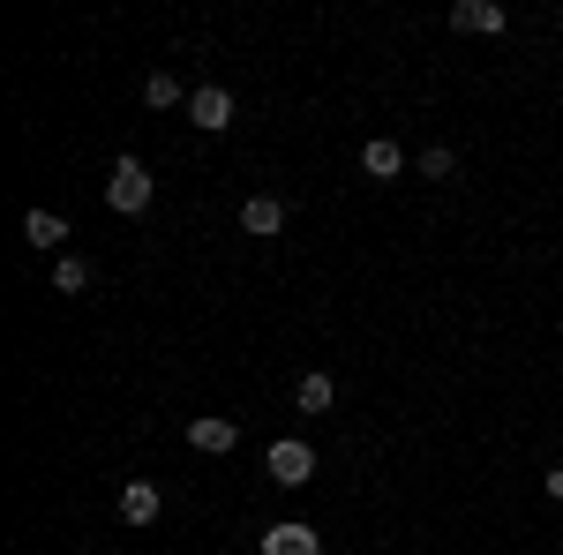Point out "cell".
I'll list each match as a JSON object with an SVG mask.
<instances>
[{
    "mask_svg": "<svg viewBox=\"0 0 563 555\" xmlns=\"http://www.w3.org/2000/svg\"><path fill=\"white\" fill-rule=\"evenodd\" d=\"M151 196H158L151 166H143V158H113V173H106V203H113L121 218H135V211H151Z\"/></svg>",
    "mask_w": 563,
    "mask_h": 555,
    "instance_id": "obj_1",
    "label": "cell"
},
{
    "mask_svg": "<svg viewBox=\"0 0 563 555\" xmlns=\"http://www.w3.org/2000/svg\"><path fill=\"white\" fill-rule=\"evenodd\" d=\"M241 233H256V241L286 233V203H278V196H249V203H241Z\"/></svg>",
    "mask_w": 563,
    "mask_h": 555,
    "instance_id": "obj_7",
    "label": "cell"
},
{
    "mask_svg": "<svg viewBox=\"0 0 563 555\" xmlns=\"http://www.w3.org/2000/svg\"><path fill=\"white\" fill-rule=\"evenodd\" d=\"M188 443L211 451V458H225V451L241 443V428H233V421H188Z\"/></svg>",
    "mask_w": 563,
    "mask_h": 555,
    "instance_id": "obj_9",
    "label": "cell"
},
{
    "mask_svg": "<svg viewBox=\"0 0 563 555\" xmlns=\"http://www.w3.org/2000/svg\"><path fill=\"white\" fill-rule=\"evenodd\" d=\"M121 518H129V525H158V518H166V488H158V480H129V488H121Z\"/></svg>",
    "mask_w": 563,
    "mask_h": 555,
    "instance_id": "obj_5",
    "label": "cell"
},
{
    "mask_svg": "<svg viewBox=\"0 0 563 555\" xmlns=\"http://www.w3.org/2000/svg\"><path fill=\"white\" fill-rule=\"evenodd\" d=\"M263 555H331V548L316 541V525H294V518H286V525L263 533Z\"/></svg>",
    "mask_w": 563,
    "mask_h": 555,
    "instance_id": "obj_6",
    "label": "cell"
},
{
    "mask_svg": "<svg viewBox=\"0 0 563 555\" xmlns=\"http://www.w3.org/2000/svg\"><path fill=\"white\" fill-rule=\"evenodd\" d=\"M53 286H60V293H90V263L84 256H60V263H53Z\"/></svg>",
    "mask_w": 563,
    "mask_h": 555,
    "instance_id": "obj_13",
    "label": "cell"
},
{
    "mask_svg": "<svg viewBox=\"0 0 563 555\" xmlns=\"http://www.w3.org/2000/svg\"><path fill=\"white\" fill-rule=\"evenodd\" d=\"M541 488H549V496H556V503H563V466H556V473H549V480H541Z\"/></svg>",
    "mask_w": 563,
    "mask_h": 555,
    "instance_id": "obj_15",
    "label": "cell"
},
{
    "mask_svg": "<svg viewBox=\"0 0 563 555\" xmlns=\"http://www.w3.org/2000/svg\"><path fill=\"white\" fill-rule=\"evenodd\" d=\"M23 241H31V248H60V241H68V218L60 211H31L23 218Z\"/></svg>",
    "mask_w": 563,
    "mask_h": 555,
    "instance_id": "obj_10",
    "label": "cell"
},
{
    "mask_svg": "<svg viewBox=\"0 0 563 555\" xmlns=\"http://www.w3.org/2000/svg\"><path fill=\"white\" fill-rule=\"evenodd\" d=\"M361 173H368V180H398V173H406V151H398L390 135H376V143L361 151Z\"/></svg>",
    "mask_w": 563,
    "mask_h": 555,
    "instance_id": "obj_8",
    "label": "cell"
},
{
    "mask_svg": "<svg viewBox=\"0 0 563 555\" xmlns=\"http://www.w3.org/2000/svg\"><path fill=\"white\" fill-rule=\"evenodd\" d=\"M413 173H421V180H451V173H459V158H451L443 143H429V151L413 158Z\"/></svg>",
    "mask_w": 563,
    "mask_h": 555,
    "instance_id": "obj_14",
    "label": "cell"
},
{
    "mask_svg": "<svg viewBox=\"0 0 563 555\" xmlns=\"http://www.w3.org/2000/svg\"><path fill=\"white\" fill-rule=\"evenodd\" d=\"M504 23H511V15H504L496 0H459V8H451V31H459V38H496Z\"/></svg>",
    "mask_w": 563,
    "mask_h": 555,
    "instance_id": "obj_4",
    "label": "cell"
},
{
    "mask_svg": "<svg viewBox=\"0 0 563 555\" xmlns=\"http://www.w3.org/2000/svg\"><path fill=\"white\" fill-rule=\"evenodd\" d=\"M143 98H151L158 113H166V106H188V90H180V76H174V68H158V76H143Z\"/></svg>",
    "mask_w": 563,
    "mask_h": 555,
    "instance_id": "obj_11",
    "label": "cell"
},
{
    "mask_svg": "<svg viewBox=\"0 0 563 555\" xmlns=\"http://www.w3.org/2000/svg\"><path fill=\"white\" fill-rule=\"evenodd\" d=\"M263 466H271L278 488H308V480H316V451H308L301 435H278V443L263 451Z\"/></svg>",
    "mask_w": 563,
    "mask_h": 555,
    "instance_id": "obj_2",
    "label": "cell"
},
{
    "mask_svg": "<svg viewBox=\"0 0 563 555\" xmlns=\"http://www.w3.org/2000/svg\"><path fill=\"white\" fill-rule=\"evenodd\" d=\"M331 398H339L331 376H301V390H294V406H301V413H331Z\"/></svg>",
    "mask_w": 563,
    "mask_h": 555,
    "instance_id": "obj_12",
    "label": "cell"
},
{
    "mask_svg": "<svg viewBox=\"0 0 563 555\" xmlns=\"http://www.w3.org/2000/svg\"><path fill=\"white\" fill-rule=\"evenodd\" d=\"M188 121H196V129H233V90L225 84H203V90H188Z\"/></svg>",
    "mask_w": 563,
    "mask_h": 555,
    "instance_id": "obj_3",
    "label": "cell"
}]
</instances>
